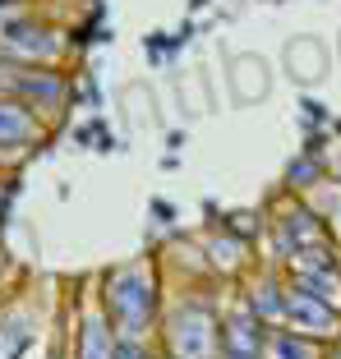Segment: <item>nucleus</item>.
<instances>
[{
  "mask_svg": "<svg viewBox=\"0 0 341 359\" xmlns=\"http://www.w3.org/2000/svg\"><path fill=\"white\" fill-rule=\"evenodd\" d=\"M277 240H281V249H290V258H295V254H305V249L328 244V226H323L309 208L290 203V208L277 217Z\"/></svg>",
  "mask_w": 341,
  "mask_h": 359,
  "instance_id": "nucleus-5",
  "label": "nucleus"
},
{
  "mask_svg": "<svg viewBox=\"0 0 341 359\" xmlns=\"http://www.w3.org/2000/svg\"><path fill=\"white\" fill-rule=\"evenodd\" d=\"M286 65H290V74L300 79V83H319L323 69H328V55H323L319 42H309V37H300V42L286 46Z\"/></svg>",
  "mask_w": 341,
  "mask_h": 359,
  "instance_id": "nucleus-10",
  "label": "nucleus"
},
{
  "mask_svg": "<svg viewBox=\"0 0 341 359\" xmlns=\"http://www.w3.org/2000/svg\"><path fill=\"white\" fill-rule=\"evenodd\" d=\"M111 359H152V350L143 346L139 337H125V341H116V355Z\"/></svg>",
  "mask_w": 341,
  "mask_h": 359,
  "instance_id": "nucleus-14",
  "label": "nucleus"
},
{
  "mask_svg": "<svg viewBox=\"0 0 341 359\" xmlns=\"http://www.w3.org/2000/svg\"><path fill=\"white\" fill-rule=\"evenodd\" d=\"M0 88H10L14 97H19L23 106H55L65 93L60 74H51V69H42V65H5V74H0Z\"/></svg>",
  "mask_w": 341,
  "mask_h": 359,
  "instance_id": "nucleus-4",
  "label": "nucleus"
},
{
  "mask_svg": "<svg viewBox=\"0 0 341 359\" xmlns=\"http://www.w3.org/2000/svg\"><path fill=\"white\" fill-rule=\"evenodd\" d=\"M314 180H323V161L314 157V152H305V157H295L286 166V184L290 189H309Z\"/></svg>",
  "mask_w": 341,
  "mask_h": 359,
  "instance_id": "nucleus-13",
  "label": "nucleus"
},
{
  "mask_svg": "<svg viewBox=\"0 0 341 359\" xmlns=\"http://www.w3.org/2000/svg\"><path fill=\"white\" fill-rule=\"evenodd\" d=\"M116 327H107V313H88L79 323V350L74 359H111L116 355Z\"/></svg>",
  "mask_w": 341,
  "mask_h": 359,
  "instance_id": "nucleus-8",
  "label": "nucleus"
},
{
  "mask_svg": "<svg viewBox=\"0 0 341 359\" xmlns=\"http://www.w3.org/2000/svg\"><path fill=\"white\" fill-rule=\"evenodd\" d=\"M281 318H286V327H290V332H300V337H314V341L337 337V332H341L337 304H323V299H314V295H300V290H290V285H286V304H281Z\"/></svg>",
  "mask_w": 341,
  "mask_h": 359,
  "instance_id": "nucleus-3",
  "label": "nucleus"
},
{
  "mask_svg": "<svg viewBox=\"0 0 341 359\" xmlns=\"http://www.w3.org/2000/svg\"><path fill=\"white\" fill-rule=\"evenodd\" d=\"M231 83H235V102H254V97L267 93V65L258 55H240L231 69Z\"/></svg>",
  "mask_w": 341,
  "mask_h": 359,
  "instance_id": "nucleus-11",
  "label": "nucleus"
},
{
  "mask_svg": "<svg viewBox=\"0 0 341 359\" xmlns=\"http://www.w3.org/2000/svg\"><path fill=\"white\" fill-rule=\"evenodd\" d=\"M0 46L5 51H19V55H28V60H37V65H46L55 55V37H51V28H32V23H10V28L0 32Z\"/></svg>",
  "mask_w": 341,
  "mask_h": 359,
  "instance_id": "nucleus-6",
  "label": "nucleus"
},
{
  "mask_svg": "<svg viewBox=\"0 0 341 359\" xmlns=\"http://www.w3.org/2000/svg\"><path fill=\"white\" fill-rule=\"evenodd\" d=\"M37 116L19 97H0V148H19V143H32L37 138Z\"/></svg>",
  "mask_w": 341,
  "mask_h": 359,
  "instance_id": "nucleus-7",
  "label": "nucleus"
},
{
  "mask_svg": "<svg viewBox=\"0 0 341 359\" xmlns=\"http://www.w3.org/2000/svg\"><path fill=\"white\" fill-rule=\"evenodd\" d=\"M152 309H157V281L143 272V263H125L116 272H107L102 313H107V323H116V332H125V337L148 332Z\"/></svg>",
  "mask_w": 341,
  "mask_h": 359,
  "instance_id": "nucleus-1",
  "label": "nucleus"
},
{
  "mask_svg": "<svg viewBox=\"0 0 341 359\" xmlns=\"http://www.w3.org/2000/svg\"><path fill=\"white\" fill-rule=\"evenodd\" d=\"M0 5H5V0H0Z\"/></svg>",
  "mask_w": 341,
  "mask_h": 359,
  "instance_id": "nucleus-17",
  "label": "nucleus"
},
{
  "mask_svg": "<svg viewBox=\"0 0 341 359\" xmlns=\"http://www.w3.org/2000/svg\"><path fill=\"white\" fill-rule=\"evenodd\" d=\"M263 359H323V346L314 337H300L290 327H277L263 337Z\"/></svg>",
  "mask_w": 341,
  "mask_h": 359,
  "instance_id": "nucleus-9",
  "label": "nucleus"
},
{
  "mask_svg": "<svg viewBox=\"0 0 341 359\" xmlns=\"http://www.w3.org/2000/svg\"><path fill=\"white\" fill-rule=\"evenodd\" d=\"M337 180H341V161H337Z\"/></svg>",
  "mask_w": 341,
  "mask_h": 359,
  "instance_id": "nucleus-15",
  "label": "nucleus"
},
{
  "mask_svg": "<svg viewBox=\"0 0 341 359\" xmlns=\"http://www.w3.org/2000/svg\"><path fill=\"white\" fill-rule=\"evenodd\" d=\"M249 309H254L258 318H277L281 313V304H286V290H277V281H258V285H249V299H245Z\"/></svg>",
  "mask_w": 341,
  "mask_h": 359,
  "instance_id": "nucleus-12",
  "label": "nucleus"
},
{
  "mask_svg": "<svg viewBox=\"0 0 341 359\" xmlns=\"http://www.w3.org/2000/svg\"><path fill=\"white\" fill-rule=\"evenodd\" d=\"M166 350L170 359H222V318L203 299H185L166 318Z\"/></svg>",
  "mask_w": 341,
  "mask_h": 359,
  "instance_id": "nucleus-2",
  "label": "nucleus"
},
{
  "mask_svg": "<svg viewBox=\"0 0 341 359\" xmlns=\"http://www.w3.org/2000/svg\"><path fill=\"white\" fill-rule=\"evenodd\" d=\"M337 222H341V208H337Z\"/></svg>",
  "mask_w": 341,
  "mask_h": 359,
  "instance_id": "nucleus-16",
  "label": "nucleus"
}]
</instances>
